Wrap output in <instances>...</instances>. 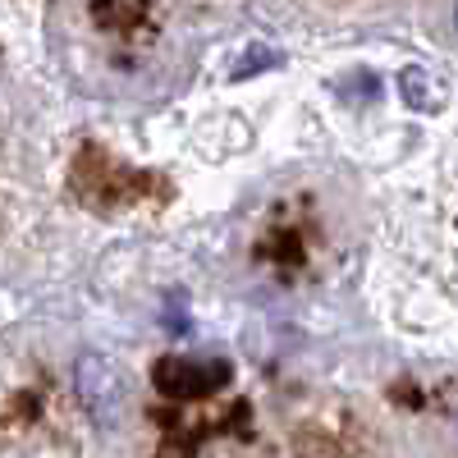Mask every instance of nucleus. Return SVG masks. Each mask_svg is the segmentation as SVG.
<instances>
[{
	"instance_id": "nucleus-2",
	"label": "nucleus",
	"mask_w": 458,
	"mask_h": 458,
	"mask_svg": "<svg viewBox=\"0 0 458 458\" xmlns=\"http://www.w3.org/2000/svg\"><path fill=\"white\" fill-rule=\"evenodd\" d=\"M454 28H458V0H454Z\"/></svg>"
},
{
	"instance_id": "nucleus-1",
	"label": "nucleus",
	"mask_w": 458,
	"mask_h": 458,
	"mask_svg": "<svg viewBox=\"0 0 458 458\" xmlns=\"http://www.w3.org/2000/svg\"><path fill=\"white\" fill-rule=\"evenodd\" d=\"M161 386H165V394H207V390H216L220 380L229 376V367L225 362H193V358H170V362H161Z\"/></svg>"
}]
</instances>
